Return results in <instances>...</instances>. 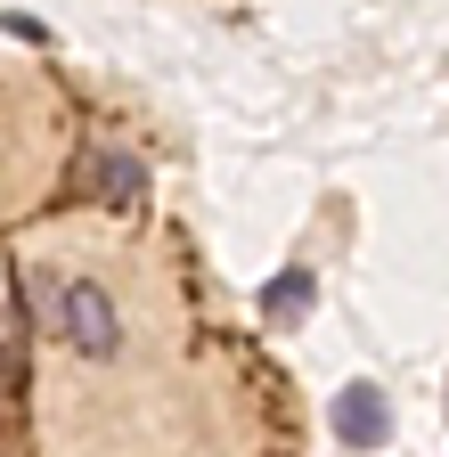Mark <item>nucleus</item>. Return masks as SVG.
<instances>
[{
	"label": "nucleus",
	"instance_id": "obj_1",
	"mask_svg": "<svg viewBox=\"0 0 449 457\" xmlns=\"http://www.w3.org/2000/svg\"><path fill=\"white\" fill-rule=\"evenodd\" d=\"M41 311H49V335H66L82 360H115L123 352V311H115L106 286H90V278L41 286Z\"/></svg>",
	"mask_w": 449,
	"mask_h": 457
},
{
	"label": "nucleus",
	"instance_id": "obj_2",
	"mask_svg": "<svg viewBox=\"0 0 449 457\" xmlns=\"http://www.w3.org/2000/svg\"><path fill=\"white\" fill-rule=\"evenodd\" d=\"M327 425H335L344 449H384L392 441V400H384V384H344V392H335V409H327Z\"/></svg>",
	"mask_w": 449,
	"mask_h": 457
},
{
	"label": "nucleus",
	"instance_id": "obj_3",
	"mask_svg": "<svg viewBox=\"0 0 449 457\" xmlns=\"http://www.w3.org/2000/svg\"><path fill=\"white\" fill-rule=\"evenodd\" d=\"M74 188H82L90 204H115V212H131V204H139V188H147V171H139L131 155H115V147H82V163H74Z\"/></svg>",
	"mask_w": 449,
	"mask_h": 457
},
{
	"label": "nucleus",
	"instance_id": "obj_4",
	"mask_svg": "<svg viewBox=\"0 0 449 457\" xmlns=\"http://www.w3.org/2000/svg\"><path fill=\"white\" fill-rule=\"evenodd\" d=\"M311 295H319V286H311V270H303V262H295V270H278V278L262 286V319H270V327H303Z\"/></svg>",
	"mask_w": 449,
	"mask_h": 457
}]
</instances>
